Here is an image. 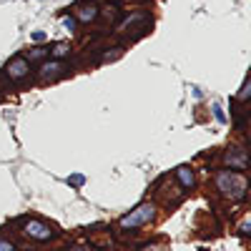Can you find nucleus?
Instances as JSON below:
<instances>
[{"instance_id": "3", "label": "nucleus", "mask_w": 251, "mask_h": 251, "mask_svg": "<svg viewBox=\"0 0 251 251\" xmlns=\"http://www.w3.org/2000/svg\"><path fill=\"white\" fill-rule=\"evenodd\" d=\"M20 234H23L25 239L30 241H50L55 239V228L46 221H40V219H23L20 221Z\"/></svg>"}, {"instance_id": "15", "label": "nucleus", "mask_w": 251, "mask_h": 251, "mask_svg": "<svg viewBox=\"0 0 251 251\" xmlns=\"http://www.w3.org/2000/svg\"><path fill=\"white\" fill-rule=\"evenodd\" d=\"M249 88H251V80L246 78V80H244V88H241V93H239V98H236V103H246V98H249Z\"/></svg>"}, {"instance_id": "9", "label": "nucleus", "mask_w": 251, "mask_h": 251, "mask_svg": "<svg viewBox=\"0 0 251 251\" xmlns=\"http://www.w3.org/2000/svg\"><path fill=\"white\" fill-rule=\"evenodd\" d=\"M98 18L108 20V23H116V20L121 18V8L116 3L113 5H103V8H98Z\"/></svg>"}, {"instance_id": "12", "label": "nucleus", "mask_w": 251, "mask_h": 251, "mask_svg": "<svg viewBox=\"0 0 251 251\" xmlns=\"http://www.w3.org/2000/svg\"><path fill=\"white\" fill-rule=\"evenodd\" d=\"M66 55H71V43H58V46H53L50 48V58H66Z\"/></svg>"}, {"instance_id": "14", "label": "nucleus", "mask_w": 251, "mask_h": 251, "mask_svg": "<svg viewBox=\"0 0 251 251\" xmlns=\"http://www.w3.org/2000/svg\"><path fill=\"white\" fill-rule=\"evenodd\" d=\"M60 23H63V28H66V30H71V33H73V30H75V25H78L73 15H63V18H60Z\"/></svg>"}, {"instance_id": "17", "label": "nucleus", "mask_w": 251, "mask_h": 251, "mask_svg": "<svg viewBox=\"0 0 251 251\" xmlns=\"http://www.w3.org/2000/svg\"><path fill=\"white\" fill-rule=\"evenodd\" d=\"M66 251H96L91 244H73V246H68Z\"/></svg>"}, {"instance_id": "2", "label": "nucleus", "mask_w": 251, "mask_h": 251, "mask_svg": "<svg viewBox=\"0 0 251 251\" xmlns=\"http://www.w3.org/2000/svg\"><path fill=\"white\" fill-rule=\"evenodd\" d=\"M153 219H156V203L153 201H143V203H138L133 208V211H128L126 216L118 219V228L121 231H136V228L151 224Z\"/></svg>"}, {"instance_id": "16", "label": "nucleus", "mask_w": 251, "mask_h": 251, "mask_svg": "<svg viewBox=\"0 0 251 251\" xmlns=\"http://www.w3.org/2000/svg\"><path fill=\"white\" fill-rule=\"evenodd\" d=\"M239 234H241L244 239H246V236L251 234V221H249V219H244V221L239 224Z\"/></svg>"}, {"instance_id": "6", "label": "nucleus", "mask_w": 251, "mask_h": 251, "mask_svg": "<svg viewBox=\"0 0 251 251\" xmlns=\"http://www.w3.org/2000/svg\"><path fill=\"white\" fill-rule=\"evenodd\" d=\"M221 163L226 166V169L246 171V169H249V153H246V146H231V149H226Z\"/></svg>"}, {"instance_id": "13", "label": "nucleus", "mask_w": 251, "mask_h": 251, "mask_svg": "<svg viewBox=\"0 0 251 251\" xmlns=\"http://www.w3.org/2000/svg\"><path fill=\"white\" fill-rule=\"evenodd\" d=\"M83 183H86V176H83V174H73V176H68V186L80 188Z\"/></svg>"}, {"instance_id": "8", "label": "nucleus", "mask_w": 251, "mask_h": 251, "mask_svg": "<svg viewBox=\"0 0 251 251\" xmlns=\"http://www.w3.org/2000/svg\"><path fill=\"white\" fill-rule=\"evenodd\" d=\"M174 176H176V183L183 188V191H191V188L196 186V174H194L191 166H178V169L174 171Z\"/></svg>"}, {"instance_id": "22", "label": "nucleus", "mask_w": 251, "mask_h": 251, "mask_svg": "<svg viewBox=\"0 0 251 251\" xmlns=\"http://www.w3.org/2000/svg\"><path fill=\"white\" fill-rule=\"evenodd\" d=\"M199 251H208V249H199Z\"/></svg>"}, {"instance_id": "18", "label": "nucleus", "mask_w": 251, "mask_h": 251, "mask_svg": "<svg viewBox=\"0 0 251 251\" xmlns=\"http://www.w3.org/2000/svg\"><path fill=\"white\" fill-rule=\"evenodd\" d=\"M0 251H15V244L10 239H3L0 236Z\"/></svg>"}, {"instance_id": "5", "label": "nucleus", "mask_w": 251, "mask_h": 251, "mask_svg": "<svg viewBox=\"0 0 251 251\" xmlns=\"http://www.w3.org/2000/svg\"><path fill=\"white\" fill-rule=\"evenodd\" d=\"M5 78L13 80V83H25L30 78V63L23 58V55H15L8 60L5 66Z\"/></svg>"}, {"instance_id": "20", "label": "nucleus", "mask_w": 251, "mask_h": 251, "mask_svg": "<svg viewBox=\"0 0 251 251\" xmlns=\"http://www.w3.org/2000/svg\"><path fill=\"white\" fill-rule=\"evenodd\" d=\"M211 111H214V116L219 118V123H226V116H224V111H221V106H219V103H214V106H211Z\"/></svg>"}, {"instance_id": "10", "label": "nucleus", "mask_w": 251, "mask_h": 251, "mask_svg": "<svg viewBox=\"0 0 251 251\" xmlns=\"http://www.w3.org/2000/svg\"><path fill=\"white\" fill-rule=\"evenodd\" d=\"M50 55V48H43V46H38V48H33V50H28L23 58L28 60V63H43L46 58Z\"/></svg>"}, {"instance_id": "11", "label": "nucleus", "mask_w": 251, "mask_h": 251, "mask_svg": "<svg viewBox=\"0 0 251 251\" xmlns=\"http://www.w3.org/2000/svg\"><path fill=\"white\" fill-rule=\"evenodd\" d=\"M123 55V46H116V48H108V50H103L100 53V63H113Z\"/></svg>"}, {"instance_id": "19", "label": "nucleus", "mask_w": 251, "mask_h": 251, "mask_svg": "<svg viewBox=\"0 0 251 251\" xmlns=\"http://www.w3.org/2000/svg\"><path fill=\"white\" fill-rule=\"evenodd\" d=\"M138 251H166V246H163V244H146V246H141Z\"/></svg>"}, {"instance_id": "4", "label": "nucleus", "mask_w": 251, "mask_h": 251, "mask_svg": "<svg viewBox=\"0 0 251 251\" xmlns=\"http://www.w3.org/2000/svg\"><path fill=\"white\" fill-rule=\"evenodd\" d=\"M66 73H68L66 60H60V58H46L43 63H40V68H38V80L40 83H55Z\"/></svg>"}, {"instance_id": "21", "label": "nucleus", "mask_w": 251, "mask_h": 251, "mask_svg": "<svg viewBox=\"0 0 251 251\" xmlns=\"http://www.w3.org/2000/svg\"><path fill=\"white\" fill-rule=\"evenodd\" d=\"M46 38H48V35H46L43 30H35V33H30V40H33V43H43Z\"/></svg>"}, {"instance_id": "7", "label": "nucleus", "mask_w": 251, "mask_h": 251, "mask_svg": "<svg viewBox=\"0 0 251 251\" xmlns=\"http://www.w3.org/2000/svg\"><path fill=\"white\" fill-rule=\"evenodd\" d=\"M75 23H83V25H91L98 20V5L96 3H80L75 5Z\"/></svg>"}, {"instance_id": "1", "label": "nucleus", "mask_w": 251, "mask_h": 251, "mask_svg": "<svg viewBox=\"0 0 251 251\" xmlns=\"http://www.w3.org/2000/svg\"><path fill=\"white\" fill-rule=\"evenodd\" d=\"M214 186L216 191L228 199V201H244L246 191H249V181L241 171H234V169H224V171H216L214 174Z\"/></svg>"}]
</instances>
